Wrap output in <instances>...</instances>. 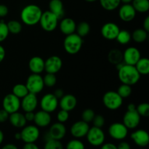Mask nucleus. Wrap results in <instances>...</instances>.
Masks as SVG:
<instances>
[{
    "mask_svg": "<svg viewBox=\"0 0 149 149\" xmlns=\"http://www.w3.org/2000/svg\"><path fill=\"white\" fill-rule=\"evenodd\" d=\"M118 77L122 84L134 85L139 81L141 74L138 73L135 65L123 63L118 68Z\"/></svg>",
    "mask_w": 149,
    "mask_h": 149,
    "instance_id": "nucleus-1",
    "label": "nucleus"
},
{
    "mask_svg": "<svg viewBox=\"0 0 149 149\" xmlns=\"http://www.w3.org/2000/svg\"><path fill=\"white\" fill-rule=\"evenodd\" d=\"M43 12L36 4H28L20 13V19L25 25L29 26L38 24Z\"/></svg>",
    "mask_w": 149,
    "mask_h": 149,
    "instance_id": "nucleus-2",
    "label": "nucleus"
},
{
    "mask_svg": "<svg viewBox=\"0 0 149 149\" xmlns=\"http://www.w3.org/2000/svg\"><path fill=\"white\" fill-rule=\"evenodd\" d=\"M83 42L82 37L77 33L67 35L63 41L64 49L69 55H76L81 50Z\"/></svg>",
    "mask_w": 149,
    "mask_h": 149,
    "instance_id": "nucleus-3",
    "label": "nucleus"
},
{
    "mask_svg": "<svg viewBox=\"0 0 149 149\" xmlns=\"http://www.w3.org/2000/svg\"><path fill=\"white\" fill-rule=\"evenodd\" d=\"M59 19L49 10L42 13L39 23L41 28L47 32H52L58 27Z\"/></svg>",
    "mask_w": 149,
    "mask_h": 149,
    "instance_id": "nucleus-4",
    "label": "nucleus"
},
{
    "mask_svg": "<svg viewBox=\"0 0 149 149\" xmlns=\"http://www.w3.org/2000/svg\"><path fill=\"white\" fill-rule=\"evenodd\" d=\"M103 103L106 109L111 111L119 109L123 104V98L117 93V92L110 90L103 95Z\"/></svg>",
    "mask_w": 149,
    "mask_h": 149,
    "instance_id": "nucleus-5",
    "label": "nucleus"
},
{
    "mask_svg": "<svg viewBox=\"0 0 149 149\" xmlns=\"http://www.w3.org/2000/svg\"><path fill=\"white\" fill-rule=\"evenodd\" d=\"M86 137L87 142L95 147L100 146L102 144L104 143L106 140V135L102 128L96 127L94 126L90 127Z\"/></svg>",
    "mask_w": 149,
    "mask_h": 149,
    "instance_id": "nucleus-6",
    "label": "nucleus"
},
{
    "mask_svg": "<svg viewBox=\"0 0 149 149\" xmlns=\"http://www.w3.org/2000/svg\"><path fill=\"white\" fill-rule=\"evenodd\" d=\"M26 86L29 90V93L35 95L39 94L45 87L43 77L40 74H31L26 79Z\"/></svg>",
    "mask_w": 149,
    "mask_h": 149,
    "instance_id": "nucleus-7",
    "label": "nucleus"
},
{
    "mask_svg": "<svg viewBox=\"0 0 149 149\" xmlns=\"http://www.w3.org/2000/svg\"><path fill=\"white\" fill-rule=\"evenodd\" d=\"M21 140L25 143H36L40 135V131L36 125H27L22 128L20 132Z\"/></svg>",
    "mask_w": 149,
    "mask_h": 149,
    "instance_id": "nucleus-8",
    "label": "nucleus"
},
{
    "mask_svg": "<svg viewBox=\"0 0 149 149\" xmlns=\"http://www.w3.org/2000/svg\"><path fill=\"white\" fill-rule=\"evenodd\" d=\"M39 104L42 110L51 113L58 109L59 100L54 95L53 93H47L42 96Z\"/></svg>",
    "mask_w": 149,
    "mask_h": 149,
    "instance_id": "nucleus-9",
    "label": "nucleus"
},
{
    "mask_svg": "<svg viewBox=\"0 0 149 149\" xmlns=\"http://www.w3.org/2000/svg\"><path fill=\"white\" fill-rule=\"evenodd\" d=\"M129 130L123 123L114 122L109 126V134L111 138L116 141H123L127 138Z\"/></svg>",
    "mask_w": 149,
    "mask_h": 149,
    "instance_id": "nucleus-10",
    "label": "nucleus"
},
{
    "mask_svg": "<svg viewBox=\"0 0 149 149\" xmlns=\"http://www.w3.org/2000/svg\"><path fill=\"white\" fill-rule=\"evenodd\" d=\"M2 107L10 114L18 111L20 109V99L13 93L7 94L3 98Z\"/></svg>",
    "mask_w": 149,
    "mask_h": 149,
    "instance_id": "nucleus-11",
    "label": "nucleus"
},
{
    "mask_svg": "<svg viewBox=\"0 0 149 149\" xmlns=\"http://www.w3.org/2000/svg\"><path fill=\"white\" fill-rule=\"evenodd\" d=\"M141 118L139 113L136 110H127L123 116L122 123L126 126L128 130H134L138 127L141 122Z\"/></svg>",
    "mask_w": 149,
    "mask_h": 149,
    "instance_id": "nucleus-12",
    "label": "nucleus"
},
{
    "mask_svg": "<svg viewBox=\"0 0 149 149\" xmlns=\"http://www.w3.org/2000/svg\"><path fill=\"white\" fill-rule=\"evenodd\" d=\"M90 129V125L88 123L83 120L77 121L71 125L70 128L71 135L77 139H80L86 137L87 132Z\"/></svg>",
    "mask_w": 149,
    "mask_h": 149,
    "instance_id": "nucleus-13",
    "label": "nucleus"
},
{
    "mask_svg": "<svg viewBox=\"0 0 149 149\" xmlns=\"http://www.w3.org/2000/svg\"><path fill=\"white\" fill-rule=\"evenodd\" d=\"M63 67V61L58 55L49 56L45 61V71L49 74H57Z\"/></svg>",
    "mask_w": 149,
    "mask_h": 149,
    "instance_id": "nucleus-14",
    "label": "nucleus"
},
{
    "mask_svg": "<svg viewBox=\"0 0 149 149\" xmlns=\"http://www.w3.org/2000/svg\"><path fill=\"white\" fill-rule=\"evenodd\" d=\"M120 29L119 26L113 22L106 23L100 29V33L107 40H114L119 33Z\"/></svg>",
    "mask_w": 149,
    "mask_h": 149,
    "instance_id": "nucleus-15",
    "label": "nucleus"
},
{
    "mask_svg": "<svg viewBox=\"0 0 149 149\" xmlns=\"http://www.w3.org/2000/svg\"><path fill=\"white\" fill-rule=\"evenodd\" d=\"M141 58V52L135 47H129L123 52V62L127 65H135Z\"/></svg>",
    "mask_w": 149,
    "mask_h": 149,
    "instance_id": "nucleus-16",
    "label": "nucleus"
},
{
    "mask_svg": "<svg viewBox=\"0 0 149 149\" xmlns=\"http://www.w3.org/2000/svg\"><path fill=\"white\" fill-rule=\"evenodd\" d=\"M38 106L36 95L29 93L20 100V107L25 112L34 111Z\"/></svg>",
    "mask_w": 149,
    "mask_h": 149,
    "instance_id": "nucleus-17",
    "label": "nucleus"
},
{
    "mask_svg": "<svg viewBox=\"0 0 149 149\" xmlns=\"http://www.w3.org/2000/svg\"><path fill=\"white\" fill-rule=\"evenodd\" d=\"M131 139L134 143L141 148H145L148 146L149 143V135L145 130H137L134 131L130 135Z\"/></svg>",
    "mask_w": 149,
    "mask_h": 149,
    "instance_id": "nucleus-18",
    "label": "nucleus"
},
{
    "mask_svg": "<svg viewBox=\"0 0 149 149\" xmlns=\"http://www.w3.org/2000/svg\"><path fill=\"white\" fill-rule=\"evenodd\" d=\"M47 133L51 139L61 141L66 135V127L63 123L58 122L51 125Z\"/></svg>",
    "mask_w": 149,
    "mask_h": 149,
    "instance_id": "nucleus-19",
    "label": "nucleus"
},
{
    "mask_svg": "<svg viewBox=\"0 0 149 149\" xmlns=\"http://www.w3.org/2000/svg\"><path fill=\"white\" fill-rule=\"evenodd\" d=\"M136 11L132 4H124L119 9V17L122 21L130 22L136 16Z\"/></svg>",
    "mask_w": 149,
    "mask_h": 149,
    "instance_id": "nucleus-20",
    "label": "nucleus"
},
{
    "mask_svg": "<svg viewBox=\"0 0 149 149\" xmlns=\"http://www.w3.org/2000/svg\"><path fill=\"white\" fill-rule=\"evenodd\" d=\"M58 25L60 31L65 36L75 33L77 23L75 20L71 17H63L61 19L60 23H58Z\"/></svg>",
    "mask_w": 149,
    "mask_h": 149,
    "instance_id": "nucleus-21",
    "label": "nucleus"
},
{
    "mask_svg": "<svg viewBox=\"0 0 149 149\" xmlns=\"http://www.w3.org/2000/svg\"><path fill=\"white\" fill-rule=\"evenodd\" d=\"M77 105V99L74 95L67 94L64 95L61 99H59V104L61 109L70 112L74 110Z\"/></svg>",
    "mask_w": 149,
    "mask_h": 149,
    "instance_id": "nucleus-22",
    "label": "nucleus"
},
{
    "mask_svg": "<svg viewBox=\"0 0 149 149\" xmlns=\"http://www.w3.org/2000/svg\"><path fill=\"white\" fill-rule=\"evenodd\" d=\"M33 122H34L35 125L38 127H47L50 125L52 122V117L49 113L41 110L35 113Z\"/></svg>",
    "mask_w": 149,
    "mask_h": 149,
    "instance_id": "nucleus-23",
    "label": "nucleus"
},
{
    "mask_svg": "<svg viewBox=\"0 0 149 149\" xmlns=\"http://www.w3.org/2000/svg\"><path fill=\"white\" fill-rule=\"evenodd\" d=\"M29 68L32 74H42L45 71V60L39 56L32 57L29 62Z\"/></svg>",
    "mask_w": 149,
    "mask_h": 149,
    "instance_id": "nucleus-24",
    "label": "nucleus"
},
{
    "mask_svg": "<svg viewBox=\"0 0 149 149\" xmlns=\"http://www.w3.org/2000/svg\"><path fill=\"white\" fill-rule=\"evenodd\" d=\"M49 10L55 14L59 20L62 19L65 14L63 3L61 0H50L49 3Z\"/></svg>",
    "mask_w": 149,
    "mask_h": 149,
    "instance_id": "nucleus-25",
    "label": "nucleus"
},
{
    "mask_svg": "<svg viewBox=\"0 0 149 149\" xmlns=\"http://www.w3.org/2000/svg\"><path fill=\"white\" fill-rule=\"evenodd\" d=\"M8 120L10 121V124L16 128H23V127L26 126L27 123L24 114L18 111L10 113Z\"/></svg>",
    "mask_w": 149,
    "mask_h": 149,
    "instance_id": "nucleus-26",
    "label": "nucleus"
},
{
    "mask_svg": "<svg viewBox=\"0 0 149 149\" xmlns=\"http://www.w3.org/2000/svg\"><path fill=\"white\" fill-rule=\"evenodd\" d=\"M108 60L113 65H116L117 64L123 62V52L118 49H113L110 50L108 54Z\"/></svg>",
    "mask_w": 149,
    "mask_h": 149,
    "instance_id": "nucleus-27",
    "label": "nucleus"
},
{
    "mask_svg": "<svg viewBox=\"0 0 149 149\" xmlns=\"http://www.w3.org/2000/svg\"><path fill=\"white\" fill-rule=\"evenodd\" d=\"M135 67L141 76L148 75L149 74V60L147 58H141L136 63Z\"/></svg>",
    "mask_w": 149,
    "mask_h": 149,
    "instance_id": "nucleus-28",
    "label": "nucleus"
},
{
    "mask_svg": "<svg viewBox=\"0 0 149 149\" xmlns=\"http://www.w3.org/2000/svg\"><path fill=\"white\" fill-rule=\"evenodd\" d=\"M132 5L136 13H145L149 10L148 0H132Z\"/></svg>",
    "mask_w": 149,
    "mask_h": 149,
    "instance_id": "nucleus-29",
    "label": "nucleus"
},
{
    "mask_svg": "<svg viewBox=\"0 0 149 149\" xmlns=\"http://www.w3.org/2000/svg\"><path fill=\"white\" fill-rule=\"evenodd\" d=\"M148 33L143 29H137L131 34L132 39L136 43H143L148 39Z\"/></svg>",
    "mask_w": 149,
    "mask_h": 149,
    "instance_id": "nucleus-30",
    "label": "nucleus"
},
{
    "mask_svg": "<svg viewBox=\"0 0 149 149\" xmlns=\"http://www.w3.org/2000/svg\"><path fill=\"white\" fill-rule=\"evenodd\" d=\"M99 1L100 6L107 11L116 10L121 4V0H99Z\"/></svg>",
    "mask_w": 149,
    "mask_h": 149,
    "instance_id": "nucleus-31",
    "label": "nucleus"
},
{
    "mask_svg": "<svg viewBox=\"0 0 149 149\" xmlns=\"http://www.w3.org/2000/svg\"><path fill=\"white\" fill-rule=\"evenodd\" d=\"M7 29L9 32L12 34H18L22 31L23 26L20 21L16 20H11L7 23Z\"/></svg>",
    "mask_w": 149,
    "mask_h": 149,
    "instance_id": "nucleus-32",
    "label": "nucleus"
},
{
    "mask_svg": "<svg viewBox=\"0 0 149 149\" xmlns=\"http://www.w3.org/2000/svg\"><path fill=\"white\" fill-rule=\"evenodd\" d=\"M12 93L18 98L22 99L29 93V90H28L26 84H16L13 86Z\"/></svg>",
    "mask_w": 149,
    "mask_h": 149,
    "instance_id": "nucleus-33",
    "label": "nucleus"
},
{
    "mask_svg": "<svg viewBox=\"0 0 149 149\" xmlns=\"http://www.w3.org/2000/svg\"><path fill=\"white\" fill-rule=\"evenodd\" d=\"M76 31H77V33L79 36H80L82 38L87 36L90 32V24L86 21H81V23L77 25Z\"/></svg>",
    "mask_w": 149,
    "mask_h": 149,
    "instance_id": "nucleus-34",
    "label": "nucleus"
},
{
    "mask_svg": "<svg viewBox=\"0 0 149 149\" xmlns=\"http://www.w3.org/2000/svg\"><path fill=\"white\" fill-rule=\"evenodd\" d=\"M132 39L130 32L127 30H120L116 36V40L121 45H127Z\"/></svg>",
    "mask_w": 149,
    "mask_h": 149,
    "instance_id": "nucleus-35",
    "label": "nucleus"
},
{
    "mask_svg": "<svg viewBox=\"0 0 149 149\" xmlns=\"http://www.w3.org/2000/svg\"><path fill=\"white\" fill-rule=\"evenodd\" d=\"M117 93L122 98H127L132 94V87L128 84H122L117 89Z\"/></svg>",
    "mask_w": 149,
    "mask_h": 149,
    "instance_id": "nucleus-36",
    "label": "nucleus"
},
{
    "mask_svg": "<svg viewBox=\"0 0 149 149\" xmlns=\"http://www.w3.org/2000/svg\"><path fill=\"white\" fill-rule=\"evenodd\" d=\"M44 149H64V147L61 141L49 139L45 141Z\"/></svg>",
    "mask_w": 149,
    "mask_h": 149,
    "instance_id": "nucleus-37",
    "label": "nucleus"
},
{
    "mask_svg": "<svg viewBox=\"0 0 149 149\" xmlns=\"http://www.w3.org/2000/svg\"><path fill=\"white\" fill-rule=\"evenodd\" d=\"M43 81L44 84L47 87H52L56 84L57 77L55 74L47 73L45 77H43Z\"/></svg>",
    "mask_w": 149,
    "mask_h": 149,
    "instance_id": "nucleus-38",
    "label": "nucleus"
},
{
    "mask_svg": "<svg viewBox=\"0 0 149 149\" xmlns=\"http://www.w3.org/2000/svg\"><path fill=\"white\" fill-rule=\"evenodd\" d=\"M65 149H85V146L79 139L74 138L67 143Z\"/></svg>",
    "mask_w": 149,
    "mask_h": 149,
    "instance_id": "nucleus-39",
    "label": "nucleus"
},
{
    "mask_svg": "<svg viewBox=\"0 0 149 149\" xmlns=\"http://www.w3.org/2000/svg\"><path fill=\"white\" fill-rule=\"evenodd\" d=\"M136 111L139 115L143 117L149 116V104L148 103H141L136 106Z\"/></svg>",
    "mask_w": 149,
    "mask_h": 149,
    "instance_id": "nucleus-40",
    "label": "nucleus"
},
{
    "mask_svg": "<svg viewBox=\"0 0 149 149\" xmlns=\"http://www.w3.org/2000/svg\"><path fill=\"white\" fill-rule=\"evenodd\" d=\"M95 115V113L93 109H87L83 111L81 113V120L89 124L93 122Z\"/></svg>",
    "mask_w": 149,
    "mask_h": 149,
    "instance_id": "nucleus-41",
    "label": "nucleus"
},
{
    "mask_svg": "<svg viewBox=\"0 0 149 149\" xmlns=\"http://www.w3.org/2000/svg\"><path fill=\"white\" fill-rule=\"evenodd\" d=\"M10 32L7 29V23H4V21L1 20L0 21V43L7 39L8 37Z\"/></svg>",
    "mask_w": 149,
    "mask_h": 149,
    "instance_id": "nucleus-42",
    "label": "nucleus"
},
{
    "mask_svg": "<svg viewBox=\"0 0 149 149\" xmlns=\"http://www.w3.org/2000/svg\"><path fill=\"white\" fill-rule=\"evenodd\" d=\"M69 119V112L67 111L63 110V109H61L58 112L57 114V119H58V122L61 123H65Z\"/></svg>",
    "mask_w": 149,
    "mask_h": 149,
    "instance_id": "nucleus-43",
    "label": "nucleus"
},
{
    "mask_svg": "<svg viewBox=\"0 0 149 149\" xmlns=\"http://www.w3.org/2000/svg\"><path fill=\"white\" fill-rule=\"evenodd\" d=\"M92 122H93V126L94 127L102 128L105 125V122H106V121H105V118L103 117L102 115L95 114V115L94 118H93V120Z\"/></svg>",
    "mask_w": 149,
    "mask_h": 149,
    "instance_id": "nucleus-44",
    "label": "nucleus"
},
{
    "mask_svg": "<svg viewBox=\"0 0 149 149\" xmlns=\"http://www.w3.org/2000/svg\"><path fill=\"white\" fill-rule=\"evenodd\" d=\"M9 116H10V113L6 111L4 109H1L0 110V123H4L7 122L9 119Z\"/></svg>",
    "mask_w": 149,
    "mask_h": 149,
    "instance_id": "nucleus-45",
    "label": "nucleus"
},
{
    "mask_svg": "<svg viewBox=\"0 0 149 149\" xmlns=\"http://www.w3.org/2000/svg\"><path fill=\"white\" fill-rule=\"evenodd\" d=\"M8 7L4 4H0V17H4L8 15Z\"/></svg>",
    "mask_w": 149,
    "mask_h": 149,
    "instance_id": "nucleus-46",
    "label": "nucleus"
},
{
    "mask_svg": "<svg viewBox=\"0 0 149 149\" xmlns=\"http://www.w3.org/2000/svg\"><path fill=\"white\" fill-rule=\"evenodd\" d=\"M100 149H117V146L112 143H106L100 146Z\"/></svg>",
    "mask_w": 149,
    "mask_h": 149,
    "instance_id": "nucleus-47",
    "label": "nucleus"
},
{
    "mask_svg": "<svg viewBox=\"0 0 149 149\" xmlns=\"http://www.w3.org/2000/svg\"><path fill=\"white\" fill-rule=\"evenodd\" d=\"M34 114L35 113H33V111L26 112L24 114L26 120L27 121V122H33V119H34Z\"/></svg>",
    "mask_w": 149,
    "mask_h": 149,
    "instance_id": "nucleus-48",
    "label": "nucleus"
},
{
    "mask_svg": "<svg viewBox=\"0 0 149 149\" xmlns=\"http://www.w3.org/2000/svg\"><path fill=\"white\" fill-rule=\"evenodd\" d=\"M116 146H117V149H131V146L130 143L126 142V141H122Z\"/></svg>",
    "mask_w": 149,
    "mask_h": 149,
    "instance_id": "nucleus-49",
    "label": "nucleus"
},
{
    "mask_svg": "<svg viewBox=\"0 0 149 149\" xmlns=\"http://www.w3.org/2000/svg\"><path fill=\"white\" fill-rule=\"evenodd\" d=\"M23 149H39V148L35 143H25Z\"/></svg>",
    "mask_w": 149,
    "mask_h": 149,
    "instance_id": "nucleus-50",
    "label": "nucleus"
},
{
    "mask_svg": "<svg viewBox=\"0 0 149 149\" xmlns=\"http://www.w3.org/2000/svg\"><path fill=\"white\" fill-rule=\"evenodd\" d=\"M53 94H54V95H55V97L58 99V100H59V99H61V97L64 95V92L62 89L58 88V89H56V90H55V92H54Z\"/></svg>",
    "mask_w": 149,
    "mask_h": 149,
    "instance_id": "nucleus-51",
    "label": "nucleus"
},
{
    "mask_svg": "<svg viewBox=\"0 0 149 149\" xmlns=\"http://www.w3.org/2000/svg\"><path fill=\"white\" fill-rule=\"evenodd\" d=\"M5 55H6V51L5 49L3 46H1L0 45V63L4 61V59L5 58Z\"/></svg>",
    "mask_w": 149,
    "mask_h": 149,
    "instance_id": "nucleus-52",
    "label": "nucleus"
},
{
    "mask_svg": "<svg viewBox=\"0 0 149 149\" xmlns=\"http://www.w3.org/2000/svg\"><path fill=\"white\" fill-rule=\"evenodd\" d=\"M144 30L146 31L147 32L149 31V16H147L143 21V28Z\"/></svg>",
    "mask_w": 149,
    "mask_h": 149,
    "instance_id": "nucleus-53",
    "label": "nucleus"
},
{
    "mask_svg": "<svg viewBox=\"0 0 149 149\" xmlns=\"http://www.w3.org/2000/svg\"><path fill=\"white\" fill-rule=\"evenodd\" d=\"M1 149H18V148L13 143H7L4 145Z\"/></svg>",
    "mask_w": 149,
    "mask_h": 149,
    "instance_id": "nucleus-54",
    "label": "nucleus"
},
{
    "mask_svg": "<svg viewBox=\"0 0 149 149\" xmlns=\"http://www.w3.org/2000/svg\"><path fill=\"white\" fill-rule=\"evenodd\" d=\"M127 110L130 111H133L136 110V106L134 103H130L127 106Z\"/></svg>",
    "mask_w": 149,
    "mask_h": 149,
    "instance_id": "nucleus-55",
    "label": "nucleus"
},
{
    "mask_svg": "<svg viewBox=\"0 0 149 149\" xmlns=\"http://www.w3.org/2000/svg\"><path fill=\"white\" fill-rule=\"evenodd\" d=\"M14 138L15 139L17 140V141H20V140H21V135H20V132H17V133L15 134Z\"/></svg>",
    "mask_w": 149,
    "mask_h": 149,
    "instance_id": "nucleus-56",
    "label": "nucleus"
},
{
    "mask_svg": "<svg viewBox=\"0 0 149 149\" xmlns=\"http://www.w3.org/2000/svg\"><path fill=\"white\" fill-rule=\"evenodd\" d=\"M4 132L0 130V145L2 143L3 141H4Z\"/></svg>",
    "mask_w": 149,
    "mask_h": 149,
    "instance_id": "nucleus-57",
    "label": "nucleus"
},
{
    "mask_svg": "<svg viewBox=\"0 0 149 149\" xmlns=\"http://www.w3.org/2000/svg\"><path fill=\"white\" fill-rule=\"evenodd\" d=\"M132 1V0H121V2H122L123 4H131Z\"/></svg>",
    "mask_w": 149,
    "mask_h": 149,
    "instance_id": "nucleus-58",
    "label": "nucleus"
},
{
    "mask_svg": "<svg viewBox=\"0 0 149 149\" xmlns=\"http://www.w3.org/2000/svg\"><path fill=\"white\" fill-rule=\"evenodd\" d=\"M87 2H94V1H96L97 0H85Z\"/></svg>",
    "mask_w": 149,
    "mask_h": 149,
    "instance_id": "nucleus-59",
    "label": "nucleus"
},
{
    "mask_svg": "<svg viewBox=\"0 0 149 149\" xmlns=\"http://www.w3.org/2000/svg\"><path fill=\"white\" fill-rule=\"evenodd\" d=\"M141 149H145V148H141Z\"/></svg>",
    "mask_w": 149,
    "mask_h": 149,
    "instance_id": "nucleus-60",
    "label": "nucleus"
}]
</instances>
